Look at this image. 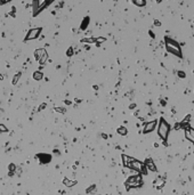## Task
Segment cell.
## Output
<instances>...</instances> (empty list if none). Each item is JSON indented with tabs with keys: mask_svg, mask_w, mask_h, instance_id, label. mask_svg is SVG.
<instances>
[{
	"mask_svg": "<svg viewBox=\"0 0 194 195\" xmlns=\"http://www.w3.org/2000/svg\"><path fill=\"white\" fill-rule=\"evenodd\" d=\"M170 125L167 122L164 118H160L158 121V135L163 141H167L170 132Z\"/></svg>",
	"mask_w": 194,
	"mask_h": 195,
	"instance_id": "cell-1",
	"label": "cell"
},
{
	"mask_svg": "<svg viewBox=\"0 0 194 195\" xmlns=\"http://www.w3.org/2000/svg\"><path fill=\"white\" fill-rule=\"evenodd\" d=\"M142 185H143V178L140 173L129 176L128 179L126 180V183H124L127 191H129L130 188H137V187H140Z\"/></svg>",
	"mask_w": 194,
	"mask_h": 195,
	"instance_id": "cell-2",
	"label": "cell"
},
{
	"mask_svg": "<svg viewBox=\"0 0 194 195\" xmlns=\"http://www.w3.org/2000/svg\"><path fill=\"white\" fill-rule=\"evenodd\" d=\"M166 47H167V50H168L170 54H174V55H176V56H178V57H183L182 49H180L178 42H176L175 40L169 39V38H166Z\"/></svg>",
	"mask_w": 194,
	"mask_h": 195,
	"instance_id": "cell-3",
	"label": "cell"
},
{
	"mask_svg": "<svg viewBox=\"0 0 194 195\" xmlns=\"http://www.w3.org/2000/svg\"><path fill=\"white\" fill-rule=\"evenodd\" d=\"M129 168H130V169H132L134 171H136L137 173H140V175H146V173H147V169L145 168V164L143 162L136 160V159H134L131 161Z\"/></svg>",
	"mask_w": 194,
	"mask_h": 195,
	"instance_id": "cell-4",
	"label": "cell"
},
{
	"mask_svg": "<svg viewBox=\"0 0 194 195\" xmlns=\"http://www.w3.org/2000/svg\"><path fill=\"white\" fill-rule=\"evenodd\" d=\"M47 4L45 0H33L32 2V9H33V16L36 17L38 14H40V13L44 10L45 8H47Z\"/></svg>",
	"mask_w": 194,
	"mask_h": 195,
	"instance_id": "cell-5",
	"label": "cell"
},
{
	"mask_svg": "<svg viewBox=\"0 0 194 195\" xmlns=\"http://www.w3.org/2000/svg\"><path fill=\"white\" fill-rule=\"evenodd\" d=\"M42 32V28L39 26V28H33V29H30L26 33L25 38H24V42L26 41H30V40H34V39H38L39 36L41 34Z\"/></svg>",
	"mask_w": 194,
	"mask_h": 195,
	"instance_id": "cell-6",
	"label": "cell"
},
{
	"mask_svg": "<svg viewBox=\"0 0 194 195\" xmlns=\"http://www.w3.org/2000/svg\"><path fill=\"white\" fill-rule=\"evenodd\" d=\"M156 125H158V120H152V121H148V122L145 123L144 126V129H143V134H150L152 132L154 129L156 128Z\"/></svg>",
	"mask_w": 194,
	"mask_h": 195,
	"instance_id": "cell-7",
	"label": "cell"
},
{
	"mask_svg": "<svg viewBox=\"0 0 194 195\" xmlns=\"http://www.w3.org/2000/svg\"><path fill=\"white\" fill-rule=\"evenodd\" d=\"M36 157L39 160V162L41 164H47V163L52 161V155L47 154V153H39V154L36 155Z\"/></svg>",
	"mask_w": 194,
	"mask_h": 195,
	"instance_id": "cell-8",
	"label": "cell"
},
{
	"mask_svg": "<svg viewBox=\"0 0 194 195\" xmlns=\"http://www.w3.org/2000/svg\"><path fill=\"white\" fill-rule=\"evenodd\" d=\"M184 130H185V137H186V139H187V140H190L191 143L194 144V128H192V127L190 126V127L185 128Z\"/></svg>",
	"mask_w": 194,
	"mask_h": 195,
	"instance_id": "cell-9",
	"label": "cell"
},
{
	"mask_svg": "<svg viewBox=\"0 0 194 195\" xmlns=\"http://www.w3.org/2000/svg\"><path fill=\"white\" fill-rule=\"evenodd\" d=\"M144 164H145V168L147 169L148 171H152V172H156V165H155V163H154V161L152 159H146L145 160V162H144Z\"/></svg>",
	"mask_w": 194,
	"mask_h": 195,
	"instance_id": "cell-10",
	"label": "cell"
},
{
	"mask_svg": "<svg viewBox=\"0 0 194 195\" xmlns=\"http://www.w3.org/2000/svg\"><path fill=\"white\" fill-rule=\"evenodd\" d=\"M46 49H44V48H39V49H36L34 50V58H36L37 62H39L41 58H42V56H44L45 54H46Z\"/></svg>",
	"mask_w": 194,
	"mask_h": 195,
	"instance_id": "cell-11",
	"label": "cell"
},
{
	"mask_svg": "<svg viewBox=\"0 0 194 195\" xmlns=\"http://www.w3.org/2000/svg\"><path fill=\"white\" fill-rule=\"evenodd\" d=\"M121 157H122V163H123V165H124L126 168H129L130 163H131V161L134 160V157L128 156V155H126V154H122Z\"/></svg>",
	"mask_w": 194,
	"mask_h": 195,
	"instance_id": "cell-12",
	"label": "cell"
},
{
	"mask_svg": "<svg viewBox=\"0 0 194 195\" xmlns=\"http://www.w3.org/2000/svg\"><path fill=\"white\" fill-rule=\"evenodd\" d=\"M89 23H90V17H89V16L83 17V20H82V22H81V24H80V30L85 31L87 28H88Z\"/></svg>",
	"mask_w": 194,
	"mask_h": 195,
	"instance_id": "cell-13",
	"label": "cell"
},
{
	"mask_svg": "<svg viewBox=\"0 0 194 195\" xmlns=\"http://www.w3.org/2000/svg\"><path fill=\"white\" fill-rule=\"evenodd\" d=\"M32 78H33V80H36V81H41L42 79H44V73H42L41 71H34L32 74Z\"/></svg>",
	"mask_w": 194,
	"mask_h": 195,
	"instance_id": "cell-14",
	"label": "cell"
},
{
	"mask_svg": "<svg viewBox=\"0 0 194 195\" xmlns=\"http://www.w3.org/2000/svg\"><path fill=\"white\" fill-rule=\"evenodd\" d=\"M63 184H64L66 187H72L74 185H77V184H78V181H77V180H70V179H68V178H64V179H63Z\"/></svg>",
	"mask_w": 194,
	"mask_h": 195,
	"instance_id": "cell-15",
	"label": "cell"
},
{
	"mask_svg": "<svg viewBox=\"0 0 194 195\" xmlns=\"http://www.w3.org/2000/svg\"><path fill=\"white\" fill-rule=\"evenodd\" d=\"M116 132L119 134L120 136H127V134H128V129L126 127H123V126H121V127H119L116 129Z\"/></svg>",
	"mask_w": 194,
	"mask_h": 195,
	"instance_id": "cell-16",
	"label": "cell"
},
{
	"mask_svg": "<svg viewBox=\"0 0 194 195\" xmlns=\"http://www.w3.org/2000/svg\"><path fill=\"white\" fill-rule=\"evenodd\" d=\"M132 4L137 7H144L146 6V0H131Z\"/></svg>",
	"mask_w": 194,
	"mask_h": 195,
	"instance_id": "cell-17",
	"label": "cell"
},
{
	"mask_svg": "<svg viewBox=\"0 0 194 195\" xmlns=\"http://www.w3.org/2000/svg\"><path fill=\"white\" fill-rule=\"evenodd\" d=\"M154 185H155L156 188H159V189L162 188V187L164 186V179H163V178H162V179H161V178H158V179L155 180V183H154Z\"/></svg>",
	"mask_w": 194,
	"mask_h": 195,
	"instance_id": "cell-18",
	"label": "cell"
},
{
	"mask_svg": "<svg viewBox=\"0 0 194 195\" xmlns=\"http://www.w3.org/2000/svg\"><path fill=\"white\" fill-rule=\"evenodd\" d=\"M106 41V38H104V37H98V38H95V45H96L97 47H99L100 45H102L103 42H105Z\"/></svg>",
	"mask_w": 194,
	"mask_h": 195,
	"instance_id": "cell-19",
	"label": "cell"
},
{
	"mask_svg": "<svg viewBox=\"0 0 194 195\" xmlns=\"http://www.w3.org/2000/svg\"><path fill=\"white\" fill-rule=\"evenodd\" d=\"M21 76H22V72H18V73H16V74L14 75V78H13V80H12V83L13 85H17V82H18V80L21 79Z\"/></svg>",
	"mask_w": 194,
	"mask_h": 195,
	"instance_id": "cell-20",
	"label": "cell"
},
{
	"mask_svg": "<svg viewBox=\"0 0 194 195\" xmlns=\"http://www.w3.org/2000/svg\"><path fill=\"white\" fill-rule=\"evenodd\" d=\"M95 192H96V185H95V184L90 185L88 188L86 189V193L87 194H92V193H95Z\"/></svg>",
	"mask_w": 194,
	"mask_h": 195,
	"instance_id": "cell-21",
	"label": "cell"
},
{
	"mask_svg": "<svg viewBox=\"0 0 194 195\" xmlns=\"http://www.w3.org/2000/svg\"><path fill=\"white\" fill-rule=\"evenodd\" d=\"M81 43H95V38H82L80 40Z\"/></svg>",
	"mask_w": 194,
	"mask_h": 195,
	"instance_id": "cell-22",
	"label": "cell"
},
{
	"mask_svg": "<svg viewBox=\"0 0 194 195\" xmlns=\"http://www.w3.org/2000/svg\"><path fill=\"white\" fill-rule=\"evenodd\" d=\"M54 111L56 113H61V114H64V113H66V109L65 107H54Z\"/></svg>",
	"mask_w": 194,
	"mask_h": 195,
	"instance_id": "cell-23",
	"label": "cell"
},
{
	"mask_svg": "<svg viewBox=\"0 0 194 195\" xmlns=\"http://www.w3.org/2000/svg\"><path fill=\"white\" fill-rule=\"evenodd\" d=\"M16 164L15 163H9L8 164V172H15V170H16Z\"/></svg>",
	"mask_w": 194,
	"mask_h": 195,
	"instance_id": "cell-24",
	"label": "cell"
},
{
	"mask_svg": "<svg viewBox=\"0 0 194 195\" xmlns=\"http://www.w3.org/2000/svg\"><path fill=\"white\" fill-rule=\"evenodd\" d=\"M66 56L68 57H72L73 56V54H74V49H73V47H69V49L66 50Z\"/></svg>",
	"mask_w": 194,
	"mask_h": 195,
	"instance_id": "cell-25",
	"label": "cell"
},
{
	"mask_svg": "<svg viewBox=\"0 0 194 195\" xmlns=\"http://www.w3.org/2000/svg\"><path fill=\"white\" fill-rule=\"evenodd\" d=\"M0 132H2V134L8 132V128H7L4 123H0Z\"/></svg>",
	"mask_w": 194,
	"mask_h": 195,
	"instance_id": "cell-26",
	"label": "cell"
},
{
	"mask_svg": "<svg viewBox=\"0 0 194 195\" xmlns=\"http://www.w3.org/2000/svg\"><path fill=\"white\" fill-rule=\"evenodd\" d=\"M47 59H48V54H47V52H46V54H45L44 55V56H42V58L40 59V60H39V64H41V65H44L45 64V63H46V60Z\"/></svg>",
	"mask_w": 194,
	"mask_h": 195,
	"instance_id": "cell-27",
	"label": "cell"
},
{
	"mask_svg": "<svg viewBox=\"0 0 194 195\" xmlns=\"http://www.w3.org/2000/svg\"><path fill=\"white\" fill-rule=\"evenodd\" d=\"M47 107V103H41L40 105H39V107H38V112H41V111H44L45 109Z\"/></svg>",
	"mask_w": 194,
	"mask_h": 195,
	"instance_id": "cell-28",
	"label": "cell"
},
{
	"mask_svg": "<svg viewBox=\"0 0 194 195\" xmlns=\"http://www.w3.org/2000/svg\"><path fill=\"white\" fill-rule=\"evenodd\" d=\"M12 2V0H0V6H4V5H7Z\"/></svg>",
	"mask_w": 194,
	"mask_h": 195,
	"instance_id": "cell-29",
	"label": "cell"
},
{
	"mask_svg": "<svg viewBox=\"0 0 194 195\" xmlns=\"http://www.w3.org/2000/svg\"><path fill=\"white\" fill-rule=\"evenodd\" d=\"M15 172H16L17 176H21V173H22V170L20 169V168H16V170H15Z\"/></svg>",
	"mask_w": 194,
	"mask_h": 195,
	"instance_id": "cell-30",
	"label": "cell"
},
{
	"mask_svg": "<svg viewBox=\"0 0 194 195\" xmlns=\"http://www.w3.org/2000/svg\"><path fill=\"white\" fill-rule=\"evenodd\" d=\"M135 107H136V104H131V105H130V106H129V109H135Z\"/></svg>",
	"mask_w": 194,
	"mask_h": 195,
	"instance_id": "cell-31",
	"label": "cell"
},
{
	"mask_svg": "<svg viewBox=\"0 0 194 195\" xmlns=\"http://www.w3.org/2000/svg\"><path fill=\"white\" fill-rule=\"evenodd\" d=\"M102 137L104 139H107V135H106V134H102Z\"/></svg>",
	"mask_w": 194,
	"mask_h": 195,
	"instance_id": "cell-32",
	"label": "cell"
},
{
	"mask_svg": "<svg viewBox=\"0 0 194 195\" xmlns=\"http://www.w3.org/2000/svg\"><path fill=\"white\" fill-rule=\"evenodd\" d=\"M178 75H180V76H182V78H184V76H185V74H184V73H183V72H179V73H178Z\"/></svg>",
	"mask_w": 194,
	"mask_h": 195,
	"instance_id": "cell-33",
	"label": "cell"
},
{
	"mask_svg": "<svg viewBox=\"0 0 194 195\" xmlns=\"http://www.w3.org/2000/svg\"><path fill=\"white\" fill-rule=\"evenodd\" d=\"M148 33H150V36L152 37V38H154V37H155V36H154V33L152 32V31H150V32H148Z\"/></svg>",
	"mask_w": 194,
	"mask_h": 195,
	"instance_id": "cell-34",
	"label": "cell"
},
{
	"mask_svg": "<svg viewBox=\"0 0 194 195\" xmlns=\"http://www.w3.org/2000/svg\"><path fill=\"white\" fill-rule=\"evenodd\" d=\"M65 104H66V105H71V104H72V103H71L70 101H65Z\"/></svg>",
	"mask_w": 194,
	"mask_h": 195,
	"instance_id": "cell-35",
	"label": "cell"
},
{
	"mask_svg": "<svg viewBox=\"0 0 194 195\" xmlns=\"http://www.w3.org/2000/svg\"><path fill=\"white\" fill-rule=\"evenodd\" d=\"M14 173L15 172H8V176H9V177H13V176H14Z\"/></svg>",
	"mask_w": 194,
	"mask_h": 195,
	"instance_id": "cell-36",
	"label": "cell"
},
{
	"mask_svg": "<svg viewBox=\"0 0 194 195\" xmlns=\"http://www.w3.org/2000/svg\"><path fill=\"white\" fill-rule=\"evenodd\" d=\"M0 80H4V75L1 74V72H0Z\"/></svg>",
	"mask_w": 194,
	"mask_h": 195,
	"instance_id": "cell-37",
	"label": "cell"
},
{
	"mask_svg": "<svg viewBox=\"0 0 194 195\" xmlns=\"http://www.w3.org/2000/svg\"><path fill=\"white\" fill-rule=\"evenodd\" d=\"M156 1H158V2H160V1H161V0H156Z\"/></svg>",
	"mask_w": 194,
	"mask_h": 195,
	"instance_id": "cell-38",
	"label": "cell"
}]
</instances>
